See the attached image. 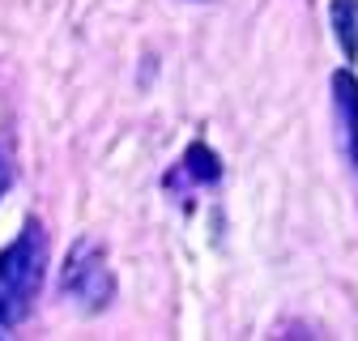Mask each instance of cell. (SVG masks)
Wrapping results in <instances>:
<instances>
[{"mask_svg":"<svg viewBox=\"0 0 358 341\" xmlns=\"http://www.w3.org/2000/svg\"><path fill=\"white\" fill-rule=\"evenodd\" d=\"M43 273H48V235L30 218L26 231L0 252V337L30 312V298L38 294Z\"/></svg>","mask_w":358,"mask_h":341,"instance_id":"cell-1","label":"cell"},{"mask_svg":"<svg viewBox=\"0 0 358 341\" xmlns=\"http://www.w3.org/2000/svg\"><path fill=\"white\" fill-rule=\"evenodd\" d=\"M60 290L73 298L81 312H99L107 307V298L115 294L111 269L103 261V247L94 239H77L64 256V269H60Z\"/></svg>","mask_w":358,"mask_h":341,"instance_id":"cell-2","label":"cell"},{"mask_svg":"<svg viewBox=\"0 0 358 341\" xmlns=\"http://www.w3.org/2000/svg\"><path fill=\"white\" fill-rule=\"evenodd\" d=\"M333 94H337V115L345 124V150H350V162L358 170V81H354V73L341 68L333 77Z\"/></svg>","mask_w":358,"mask_h":341,"instance_id":"cell-3","label":"cell"},{"mask_svg":"<svg viewBox=\"0 0 358 341\" xmlns=\"http://www.w3.org/2000/svg\"><path fill=\"white\" fill-rule=\"evenodd\" d=\"M329 13H333V34L341 43L345 60H354L358 56V0H333Z\"/></svg>","mask_w":358,"mask_h":341,"instance_id":"cell-4","label":"cell"},{"mask_svg":"<svg viewBox=\"0 0 358 341\" xmlns=\"http://www.w3.org/2000/svg\"><path fill=\"white\" fill-rule=\"evenodd\" d=\"M184 166H188V175H196V180H205V184H213V180L222 175L217 154H213L209 145H192V150L184 154Z\"/></svg>","mask_w":358,"mask_h":341,"instance_id":"cell-5","label":"cell"},{"mask_svg":"<svg viewBox=\"0 0 358 341\" xmlns=\"http://www.w3.org/2000/svg\"><path fill=\"white\" fill-rule=\"evenodd\" d=\"M5 188H9V162L0 158V196H5Z\"/></svg>","mask_w":358,"mask_h":341,"instance_id":"cell-6","label":"cell"}]
</instances>
